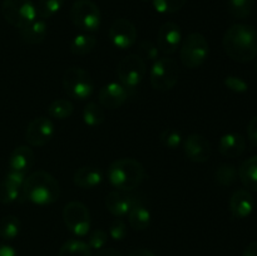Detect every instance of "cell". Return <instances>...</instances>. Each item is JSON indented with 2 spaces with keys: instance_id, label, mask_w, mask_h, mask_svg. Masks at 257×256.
Returning a JSON list of instances; mask_svg holds the SVG:
<instances>
[{
  "instance_id": "6da1fadb",
  "label": "cell",
  "mask_w": 257,
  "mask_h": 256,
  "mask_svg": "<svg viewBox=\"0 0 257 256\" xmlns=\"http://www.w3.org/2000/svg\"><path fill=\"white\" fill-rule=\"evenodd\" d=\"M222 45L235 62H251L257 57V30L248 24L231 25L223 35Z\"/></svg>"
},
{
  "instance_id": "7a4b0ae2",
  "label": "cell",
  "mask_w": 257,
  "mask_h": 256,
  "mask_svg": "<svg viewBox=\"0 0 257 256\" xmlns=\"http://www.w3.org/2000/svg\"><path fill=\"white\" fill-rule=\"evenodd\" d=\"M20 195L34 205L48 206L60 197V186L54 176L39 170L25 177Z\"/></svg>"
},
{
  "instance_id": "3957f363",
  "label": "cell",
  "mask_w": 257,
  "mask_h": 256,
  "mask_svg": "<svg viewBox=\"0 0 257 256\" xmlns=\"http://www.w3.org/2000/svg\"><path fill=\"white\" fill-rule=\"evenodd\" d=\"M108 181L117 191L130 192L136 190L145 180V168L135 158H119L110 163Z\"/></svg>"
},
{
  "instance_id": "277c9868",
  "label": "cell",
  "mask_w": 257,
  "mask_h": 256,
  "mask_svg": "<svg viewBox=\"0 0 257 256\" xmlns=\"http://www.w3.org/2000/svg\"><path fill=\"white\" fill-rule=\"evenodd\" d=\"M180 58L182 64L188 69L201 67L210 54V45L205 35L201 33H191L181 42Z\"/></svg>"
},
{
  "instance_id": "5b68a950",
  "label": "cell",
  "mask_w": 257,
  "mask_h": 256,
  "mask_svg": "<svg viewBox=\"0 0 257 256\" xmlns=\"http://www.w3.org/2000/svg\"><path fill=\"white\" fill-rule=\"evenodd\" d=\"M70 20L82 33H94L99 29L102 14L93 0H75L70 8Z\"/></svg>"
},
{
  "instance_id": "8992f818",
  "label": "cell",
  "mask_w": 257,
  "mask_h": 256,
  "mask_svg": "<svg viewBox=\"0 0 257 256\" xmlns=\"http://www.w3.org/2000/svg\"><path fill=\"white\" fill-rule=\"evenodd\" d=\"M63 88L68 97L75 100H85L93 94L94 83L85 69L80 67H70L63 74Z\"/></svg>"
},
{
  "instance_id": "52a82bcc",
  "label": "cell",
  "mask_w": 257,
  "mask_h": 256,
  "mask_svg": "<svg viewBox=\"0 0 257 256\" xmlns=\"http://www.w3.org/2000/svg\"><path fill=\"white\" fill-rule=\"evenodd\" d=\"M2 14L17 29H23L38 18L37 8L32 0H3Z\"/></svg>"
},
{
  "instance_id": "ba28073f",
  "label": "cell",
  "mask_w": 257,
  "mask_h": 256,
  "mask_svg": "<svg viewBox=\"0 0 257 256\" xmlns=\"http://www.w3.org/2000/svg\"><path fill=\"white\" fill-rule=\"evenodd\" d=\"M180 75L178 65L172 58H158L153 62L150 72V82L153 89L158 92H168L176 85Z\"/></svg>"
},
{
  "instance_id": "9c48e42d",
  "label": "cell",
  "mask_w": 257,
  "mask_h": 256,
  "mask_svg": "<svg viewBox=\"0 0 257 256\" xmlns=\"http://www.w3.org/2000/svg\"><path fill=\"white\" fill-rule=\"evenodd\" d=\"M147 67L138 54H128L117 65V75L120 84L130 92L142 83Z\"/></svg>"
},
{
  "instance_id": "30bf717a",
  "label": "cell",
  "mask_w": 257,
  "mask_h": 256,
  "mask_svg": "<svg viewBox=\"0 0 257 256\" xmlns=\"http://www.w3.org/2000/svg\"><path fill=\"white\" fill-rule=\"evenodd\" d=\"M63 221L68 230L77 237L88 235L90 230V212L79 201H70L64 206Z\"/></svg>"
},
{
  "instance_id": "8fae6325",
  "label": "cell",
  "mask_w": 257,
  "mask_h": 256,
  "mask_svg": "<svg viewBox=\"0 0 257 256\" xmlns=\"http://www.w3.org/2000/svg\"><path fill=\"white\" fill-rule=\"evenodd\" d=\"M109 39L118 49H130L137 42V28L131 20L118 18L109 28Z\"/></svg>"
},
{
  "instance_id": "7c38bea8",
  "label": "cell",
  "mask_w": 257,
  "mask_h": 256,
  "mask_svg": "<svg viewBox=\"0 0 257 256\" xmlns=\"http://www.w3.org/2000/svg\"><path fill=\"white\" fill-rule=\"evenodd\" d=\"M55 135V127L47 117H37L28 124L25 140L33 147H42L49 143Z\"/></svg>"
},
{
  "instance_id": "4fadbf2b",
  "label": "cell",
  "mask_w": 257,
  "mask_h": 256,
  "mask_svg": "<svg viewBox=\"0 0 257 256\" xmlns=\"http://www.w3.org/2000/svg\"><path fill=\"white\" fill-rule=\"evenodd\" d=\"M182 42V33H181L180 25L175 22H166L161 25L157 33L156 45L158 52L163 53L165 55H171L177 52Z\"/></svg>"
},
{
  "instance_id": "5bb4252c",
  "label": "cell",
  "mask_w": 257,
  "mask_h": 256,
  "mask_svg": "<svg viewBox=\"0 0 257 256\" xmlns=\"http://www.w3.org/2000/svg\"><path fill=\"white\" fill-rule=\"evenodd\" d=\"M183 151L186 157L196 163H203L208 161L211 156V143L203 136L192 133L183 140Z\"/></svg>"
},
{
  "instance_id": "9a60e30c",
  "label": "cell",
  "mask_w": 257,
  "mask_h": 256,
  "mask_svg": "<svg viewBox=\"0 0 257 256\" xmlns=\"http://www.w3.org/2000/svg\"><path fill=\"white\" fill-rule=\"evenodd\" d=\"M130 92L119 82H110L103 85L98 93V99L102 107L107 109H118L128 99Z\"/></svg>"
},
{
  "instance_id": "2e32d148",
  "label": "cell",
  "mask_w": 257,
  "mask_h": 256,
  "mask_svg": "<svg viewBox=\"0 0 257 256\" xmlns=\"http://www.w3.org/2000/svg\"><path fill=\"white\" fill-rule=\"evenodd\" d=\"M25 177L27 175L9 171L0 182V202L4 205H10V203L15 202L20 197Z\"/></svg>"
},
{
  "instance_id": "e0dca14e",
  "label": "cell",
  "mask_w": 257,
  "mask_h": 256,
  "mask_svg": "<svg viewBox=\"0 0 257 256\" xmlns=\"http://www.w3.org/2000/svg\"><path fill=\"white\" fill-rule=\"evenodd\" d=\"M34 161L35 155L29 146H18L13 151L12 155H10L8 167H9V171H12V172L27 175L32 170L33 165H34Z\"/></svg>"
},
{
  "instance_id": "ac0fdd59",
  "label": "cell",
  "mask_w": 257,
  "mask_h": 256,
  "mask_svg": "<svg viewBox=\"0 0 257 256\" xmlns=\"http://www.w3.org/2000/svg\"><path fill=\"white\" fill-rule=\"evenodd\" d=\"M255 208V201L247 190H237L230 198V211L238 220L248 217Z\"/></svg>"
},
{
  "instance_id": "d6986e66",
  "label": "cell",
  "mask_w": 257,
  "mask_h": 256,
  "mask_svg": "<svg viewBox=\"0 0 257 256\" xmlns=\"http://www.w3.org/2000/svg\"><path fill=\"white\" fill-rule=\"evenodd\" d=\"M135 203L137 202L133 200V197L125 195L122 191H112L105 197V207L117 218L127 216Z\"/></svg>"
},
{
  "instance_id": "ffe728a7",
  "label": "cell",
  "mask_w": 257,
  "mask_h": 256,
  "mask_svg": "<svg viewBox=\"0 0 257 256\" xmlns=\"http://www.w3.org/2000/svg\"><path fill=\"white\" fill-rule=\"evenodd\" d=\"M246 140L242 135L236 132L226 133L220 138L218 151L223 157L236 158L245 152Z\"/></svg>"
},
{
  "instance_id": "44dd1931",
  "label": "cell",
  "mask_w": 257,
  "mask_h": 256,
  "mask_svg": "<svg viewBox=\"0 0 257 256\" xmlns=\"http://www.w3.org/2000/svg\"><path fill=\"white\" fill-rule=\"evenodd\" d=\"M103 181V173L99 168L93 166H83L75 171L73 182L77 187L83 190H92L98 187Z\"/></svg>"
},
{
  "instance_id": "7402d4cb",
  "label": "cell",
  "mask_w": 257,
  "mask_h": 256,
  "mask_svg": "<svg viewBox=\"0 0 257 256\" xmlns=\"http://www.w3.org/2000/svg\"><path fill=\"white\" fill-rule=\"evenodd\" d=\"M19 32L23 42L30 45H35L44 42L48 33V27L44 19L37 18L34 22L30 23L29 25H27V27L23 28V29H20Z\"/></svg>"
},
{
  "instance_id": "603a6c76",
  "label": "cell",
  "mask_w": 257,
  "mask_h": 256,
  "mask_svg": "<svg viewBox=\"0 0 257 256\" xmlns=\"http://www.w3.org/2000/svg\"><path fill=\"white\" fill-rule=\"evenodd\" d=\"M238 177L246 188L257 192V156L247 158L240 166Z\"/></svg>"
},
{
  "instance_id": "cb8c5ba5",
  "label": "cell",
  "mask_w": 257,
  "mask_h": 256,
  "mask_svg": "<svg viewBox=\"0 0 257 256\" xmlns=\"http://www.w3.org/2000/svg\"><path fill=\"white\" fill-rule=\"evenodd\" d=\"M128 222L136 231H145L151 225V212L141 203H135L128 212Z\"/></svg>"
},
{
  "instance_id": "d4e9b609",
  "label": "cell",
  "mask_w": 257,
  "mask_h": 256,
  "mask_svg": "<svg viewBox=\"0 0 257 256\" xmlns=\"http://www.w3.org/2000/svg\"><path fill=\"white\" fill-rule=\"evenodd\" d=\"M97 45V38L90 33H80L77 34L70 42V52L72 54L78 55V57H83L87 55L94 49Z\"/></svg>"
},
{
  "instance_id": "484cf974",
  "label": "cell",
  "mask_w": 257,
  "mask_h": 256,
  "mask_svg": "<svg viewBox=\"0 0 257 256\" xmlns=\"http://www.w3.org/2000/svg\"><path fill=\"white\" fill-rule=\"evenodd\" d=\"M22 223L14 215H7L0 220V237L5 241L14 240L20 232Z\"/></svg>"
},
{
  "instance_id": "4316f807",
  "label": "cell",
  "mask_w": 257,
  "mask_h": 256,
  "mask_svg": "<svg viewBox=\"0 0 257 256\" xmlns=\"http://www.w3.org/2000/svg\"><path fill=\"white\" fill-rule=\"evenodd\" d=\"M58 256H92V248L84 241L72 238L63 243Z\"/></svg>"
},
{
  "instance_id": "83f0119b",
  "label": "cell",
  "mask_w": 257,
  "mask_h": 256,
  "mask_svg": "<svg viewBox=\"0 0 257 256\" xmlns=\"http://www.w3.org/2000/svg\"><path fill=\"white\" fill-rule=\"evenodd\" d=\"M83 122L88 127H98V125L102 124L105 119L104 110L102 109L100 105H98L97 103L89 102L85 104L84 109H83Z\"/></svg>"
},
{
  "instance_id": "f1b7e54d",
  "label": "cell",
  "mask_w": 257,
  "mask_h": 256,
  "mask_svg": "<svg viewBox=\"0 0 257 256\" xmlns=\"http://www.w3.org/2000/svg\"><path fill=\"white\" fill-rule=\"evenodd\" d=\"M74 112V105L68 99H55L48 107V114L58 120L69 118Z\"/></svg>"
},
{
  "instance_id": "f546056e",
  "label": "cell",
  "mask_w": 257,
  "mask_h": 256,
  "mask_svg": "<svg viewBox=\"0 0 257 256\" xmlns=\"http://www.w3.org/2000/svg\"><path fill=\"white\" fill-rule=\"evenodd\" d=\"M64 2L65 0H38V3L35 4L37 15L40 19H49L60 12Z\"/></svg>"
},
{
  "instance_id": "4dcf8cb0",
  "label": "cell",
  "mask_w": 257,
  "mask_h": 256,
  "mask_svg": "<svg viewBox=\"0 0 257 256\" xmlns=\"http://www.w3.org/2000/svg\"><path fill=\"white\" fill-rule=\"evenodd\" d=\"M238 171L233 165L218 166L215 172L216 182L221 186H231L237 181Z\"/></svg>"
},
{
  "instance_id": "1f68e13d",
  "label": "cell",
  "mask_w": 257,
  "mask_h": 256,
  "mask_svg": "<svg viewBox=\"0 0 257 256\" xmlns=\"http://www.w3.org/2000/svg\"><path fill=\"white\" fill-rule=\"evenodd\" d=\"M228 12L237 19L250 17L253 8V0H227Z\"/></svg>"
},
{
  "instance_id": "d6a6232c",
  "label": "cell",
  "mask_w": 257,
  "mask_h": 256,
  "mask_svg": "<svg viewBox=\"0 0 257 256\" xmlns=\"http://www.w3.org/2000/svg\"><path fill=\"white\" fill-rule=\"evenodd\" d=\"M187 0H152L153 8L160 14H173L185 7Z\"/></svg>"
},
{
  "instance_id": "836d02e7",
  "label": "cell",
  "mask_w": 257,
  "mask_h": 256,
  "mask_svg": "<svg viewBox=\"0 0 257 256\" xmlns=\"http://www.w3.org/2000/svg\"><path fill=\"white\" fill-rule=\"evenodd\" d=\"M160 141L165 147L170 148V150H176L182 145L183 138L182 135L175 128H166L165 131L161 132Z\"/></svg>"
},
{
  "instance_id": "e575fe53",
  "label": "cell",
  "mask_w": 257,
  "mask_h": 256,
  "mask_svg": "<svg viewBox=\"0 0 257 256\" xmlns=\"http://www.w3.org/2000/svg\"><path fill=\"white\" fill-rule=\"evenodd\" d=\"M158 48L155 43L150 40H143L138 44V53L143 62H156L158 59Z\"/></svg>"
},
{
  "instance_id": "d590c367",
  "label": "cell",
  "mask_w": 257,
  "mask_h": 256,
  "mask_svg": "<svg viewBox=\"0 0 257 256\" xmlns=\"http://www.w3.org/2000/svg\"><path fill=\"white\" fill-rule=\"evenodd\" d=\"M225 87L227 88L228 90L233 93H246L248 90V84L246 80H243L242 78L236 77V75H228V77L225 78Z\"/></svg>"
},
{
  "instance_id": "8d00e7d4",
  "label": "cell",
  "mask_w": 257,
  "mask_h": 256,
  "mask_svg": "<svg viewBox=\"0 0 257 256\" xmlns=\"http://www.w3.org/2000/svg\"><path fill=\"white\" fill-rule=\"evenodd\" d=\"M108 241V233L103 230H94L88 237V246L93 250H102Z\"/></svg>"
},
{
  "instance_id": "74e56055",
  "label": "cell",
  "mask_w": 257,
  "mask_h": 256,
  "mask_svg": "<svg viewBox=\"0 0 257 256\" xmlns=\"http://www.w3.org/2000/svg\"><path fill=\"white\" fill-rule=\"evenodd\" d=\"M109 235L113 240L120 241L127 236V226L122 218H115L109 227Z\"/></svg>"
},
{
  "instance_id": "f35d334b",
  "label": "cell",
  "mask_w": 257,
  "mask_h": 256,
  "mask_svg": "<svg viewBox=\"0 0 257 256\" xmlns=\"http://www.w3.org/2000/svg\"><path fill=\"white\" fill-rule=\"evenodd\" d=\"M247 136L250 140L251 145L253 147H257V115L250 120L247 125Z\"/></svg>"
},
{
  "instance_id": "ab89813d",
  "label": "cell",
  "mask_w": 257,
  "mask_h": 256,
  "mask_svg": "<svg viewBox=\"0 0 257 256\" xmlns=\"http://www.w3.org/2000/svg\"><path fill=\"white\" fill-rule=\"evenodd\" d=\"M0 256H19L17 251L9 245H2L0 243Z\"/></svg>"
},
{
  "instance_id": "60d3db41",
  "label": "cell",
  "mask_w": 257,
  "mask_h": 256,
  "mask_svg": "<svg viewBox=\"0 0 257 256\" xmlns=\"http://www.w3.org/2000/svg\"><path fill=\"white\" fill-rule=\"evenodd\" d=\"M95 256H122L118 252L115 248L108 247V248H102V250H98V252L95 253Z\"/></svg>"
},
{
  "instance_id": "b9f144b4",
  "label": "cell",
  "mask_w": 257,
  "mask_h": 256,
  "mask_svg": "<svg viewBox=\"0 0 257 256\" xmlns=\"http://www.w3.org/2000/svg\"><path fill=\"white\" fill-rule=\"evenodd\" d=\"M242 256H257V241L251 242L243 251Z\"/></svg>"
},
{
  "instance_id": "7bdbcfd3",
  "label": "cell",
  "mask_w": 257,
  "mask_h": 256,
  "mask_svg": "<svg viewBox=\"0 0 257 256\" xmlns=\"http://www.w3.org/2000/svg\"><path fill=\"white\" fill-rule=\"evenodd\" d=\"M130 256H156L155 253L151 252L147 248H136L132 252L130 253Z\"/></svg>"
},
{
  "instance_id": "ee69618b",
  "label": "cell",
  "mask_w": 257,
  "mask_h": 256,
  "mask_svg": "<svg viewBox=\"0 0 257 256\" xmlns=\"http://www.w3.org/2000/svg\"><path fill=\"white\" fill-rule=\"evenodd\" d=\"M257 58V57H256ZM256 69H257V60H256Z\"/></svg>"
},
{
  "instance_id": "f6af8a7d",
  "label": "cell",
  "mask_w": 257,
  "mask_h": 256,
  "mask_svg": "<svg viewBox=\"0 0 257 256\" xmlns=\"http://www.w3.org/2000/svg\"><path fill=\"white\" fill-rule=\"evenodd\" d=\"M143 2H150V0H143Z\"/></svg>"
}]
</instances>
